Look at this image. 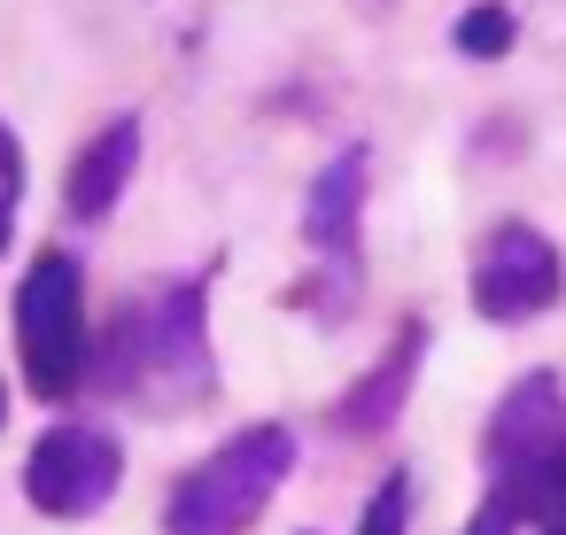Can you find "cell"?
Returning a JSON list of instances; mask_svg holds the SVG:
<instances>
[{
    "instance_id": "6da1fadb",
    "label": "cell",
    "mask_w": 566,
    "mask_h": 535,
    "mask_svg": "<svg viewBox=\"0 0 566 535\" xmlns=\"http://www.w3.org/2000/svg\"><path fill=\"white\" fill-rule=\"evenodd\" d=\"M210 272H171L156 287H140L133 303H117L109 334L86 357V388H102L109 403L133 411H202L218 396V349H210Z\"/></svg>"
},
{
    "instance_id": "7a4b0ae2",
    "label": "cell",
    "mask_w": 566,
    "mask_h": 535,
    "mask_svg": "<svg viewBox=\"0 0 566 535\" xmlns=\"http://www.w3.org/2000/svg\"><path fill=\"white\" fill-rule=\"evenodd\" d=\"M287 473H295V427L256 419L171 481L164 535H249L264 520V504L287 489Z\"/></svg>"
},
{
    "instance_id": "3957f363",
    "label": "cell",
    "mask_w": 566,
    "mask_h": 535,
    "mask_svg": "<svg viewBox=\"0 0 566 535\" xmlns=\"http://www.w3.org/2000/svg\"><path fill=\"white\" fill-rule=\"evenodd\" d=\"M17 357L40 403H71L86 388L94 326H86V264L71 249H40L17 287Z\"/></svg>"
},
{
    "instance_id": "277c9868",
    "label": "cell",
    "mask_w": 566,
    "mask_h": 535,
    "mask_svg": "<svg viewBox=\"0 0 566 535\" xmlns=\"http://www.w3.org/2000/svg\"><path fill=\"white\" fill-rule=\"evenodd\" d=\"M365 179H373V148H342L311 187H303V241H311V287L295 295L311 318H342L357 303V272H365Z\"/></svg>"
},
{
    "instance_id": "5b68a950",
    "label": "cell",
    "mask_w": 566,
    "mask_h": 535,
    "mask_svg": "<svg viewBox=\"0 0 566 535\" xmlns=\"http://www.w3.org/2000/svg\"><path fill=\"white\" fill-rule=\"evenodd\" d=\"M465 295H473V318L481 326H527V318H543L566 295V256H558V241L543 225L496 218L481 233V249H473Z\"/></svg>"
},
{
    "instance_id": "8992f818",
    "label": "cell",
    "mask_w": 566,
    "mask_h": 535,
    "mask_svg": "<svg viewBox=\"0 0 566 535\" xmlns=\"http://www.w3.org/2000/svg\"><path fill=\"white\" fill-rule=\"evenodd\" d=\"M125 481V442L86 419H55L24 458V504L48 520H94Z\"/></svg>"
},
{
    "instance_id": "52a82bcc",
    "label": "cell",
    "mask_w": 566,
    "mask_h": 535,
    "mask_svg": "<svg viewBox=\"0 0 566 535\" xmlns=\"http://www.w3.org/2000/svg\"><path fill=\"white\" fill-rule=\"evenodd\" d=\"M419 365H427V318H403V326H396V342L380 349V365H365V373L349 380V396L334 403V427H342L349 442L388 434V427H396V411H403V403H411V388H419Z\"/></svg>"
},
{
    "instance_id": "ba28073f",
    "label": "cell",
    "mask_w": 566,
    "mask_h": 535,
    "mask_svg": "<svg viewBox=\"0 0 566 535\" xmlns=\"http://www.w3.org/2000/svg\"><path fill=\"white\" fill-rule=\"evenodd\" d=\"M133 171H140V117H109V125H102L86 148H78V164H71V187H63L71 218L102 225V218L125 202Z\"/></svg>"
},
{
    "instance_id": "9c48e42d",
    "label": "cell",
    "mask_w": 566,
    "mask_h": 535,
    "mask_svg": "<svg viewBox=\"0 0 566 535\" xmlns=\"http://www.w3.org/2000/svg\"><path fill=\"white\" fill-rule=\"evenodd\" d=\"M512 40H520V24H512L504 0H473V9L458 17V32H450V48L465 63H496V55H512Z\"/></svg>"
},
{
    "instance_id": "30bf717a",
    "label": "cell",
    "mask_w": 566,
    "mask_h": 535,
    "mask_svg": "<svg viewBox=\"0 0 566 535\" xmlns=\"http://www.w3.org/2000/svg\"><path fill=\"white\" fill-rule=\"evenodd\" d=\"M357 535H411V473H388V481L365 496Z\"/></svg>"
},
{
    "instance_id": "8fae6325",
    "label": "cell",
    "mask_w": 566,
    "mask_h": 535,
    "mask_svg": "<svg viewBox=\"0 0 566 535\" xmlns=\"http://www.w3.org/2000/svg\"><path fill=\"white\" fill-rule=\"evenodd\" d=\"M465 535H520V504L489 481V496L473 504V520H465Z\"/></svg>"
},
{
    "instance_id": "7c38bea8",
    "label": "cell",
    "mask_w": 566,
    "mask_h": 535,
    "mask_svg": "<svg viewBox=\"0 0 566 535\" xmlns=\"http://www.w3.org/2000/svg\"><path fill=\"white\" fill-rule=\"evenodd\" d=\"M0 202H24V148L9 125H0Z\"/></svg>"
},
{
    "instance_id": "4fadbf2b",
    "label": "cell",
    "mask_w": 566,
    "mask_h": 535,
    "mask_svg": "<svg viewBox=\"0 0 566 535\" xmlns=\"http://www.w3.org/2000/svg\"><path fill=\"white\" fill-rule=\"evenodd\" d=\"M9 233H17V202H0V249H9Z\"/></svg>"
},
{
    "instance_id": "5bb4252c",
    "label": "cell",
    "mask_w": 566,
    "mask_h": 535,
    "mask_svg": "<svg viewBox=\"0 0 566 535\" xmlns=\"http://www.w3.org/2000/svg\"><path fill=\"white\" fill-rule=\"evenodd\" d=\"M365 9H396V0H365Z\"/></svg>"
},
{
    "instance_id": "9a60e30c",
    "label": "cell",
    "mask_w": 566,
    "mask_h": 535,
    "mask_svg": "<svg viewBox=\"0 0 566 535\" xmlns=\"http://www.w3.org/2000/svg\"><path fill=\"white\" fill-rule=\"evenodd\" d=\"M0 419H9V388H0Z\"/></svg>"
},
{
    "instance_id": "2e32d148",
    "label": "cell",
    "mask_w": 566,
    "mask_h": 535,
    "mask_svg": "<svg viewBox=\"0 0 566 535\" xmlns=\"http://www.w3.org/2000/svg\"><path fill=\"white\" fill-rule=\"evenodd\" d=\"M543 535H566V527H543Z\"/></svg>"
}]
</instances>
